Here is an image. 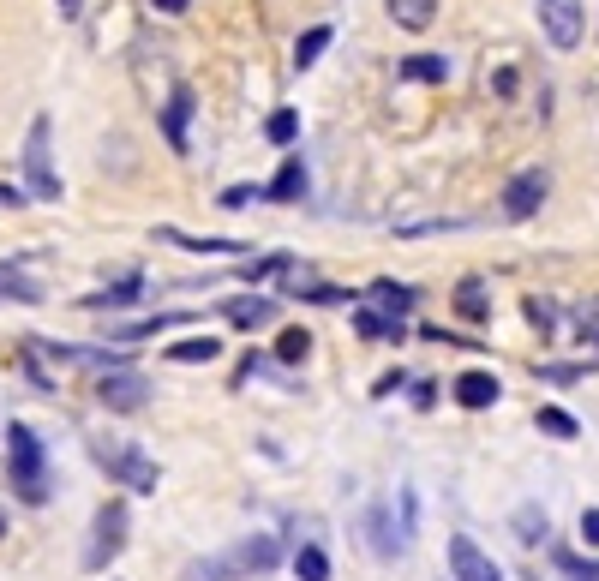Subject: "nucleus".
<instances>
[{
	"label": "nucleus",
	"instance_id": "nucleus-1",
	"mask_svg": "<svg viewBox=\"0 0 599 581\" xmlns=\"http://www.w3.org/2000/svg\"><path fill=\"white\" fill-rule=\"evenodd\" d=\"M6 474H12V492L24 504H48V456H42L36 432L18 420L6 426Z\"/></svg>",
	"mask_w": 599,
	"mask_h": 581
},
{
	"label": "nucleus",
	"instance_id": "nucleus-2",
	"mask_svg": "<svg viewBox=\"0 0 599 581\" xmlns=\"http://www.w3.org/2000/svg\"><path fill=\"white\" fill-rule=\"evenodd\" d=\"M126 522H132L126 498H108V504L96 510V522H90V546H84V570H108V564L126 552Z\"/></svg>",
	"mask_w": 599,
	"mask_h": 581
},
{
	"label": "nucleus",
	"instance_id": "nucleus-3",
	"mask_svg": "<svg viewBox=\"0 0 599 581\" xmlns=\"http://www.w3.org/2000/svg\"><path fill=\"white\" fill-rule=\"evenodd\" d=\"M48 114H36L30 120V138H24V180H30V198H42V204H54L60 198V174H54V162H48Z\"/></svg>",
	"mask_w": 599,
	"mask_h": 581
},
{
	"label": "nucleus",
	"instance_id": "nucleus-4",
	"mask_svg": "<svg viewBox=\"0 0 599 581\" xmlns=\"http://www.w3.org/2000/svg\"><path fill=\"white\" fill-rule=\"evenodd\" d=\"M96 402H102L108 414H138V408L150 402V378L132 372V366H114V372L96 378Z\"/></svg>",
	"mask_w": 599,
	"mask_h": 581
},
{
	"label": "nucleus",
	"instance_id": "nucleus-5",
	"mask_svg": "<svg viewBox=\"0 0 599 581\" xmlns=\"http://www.w3.org/2000/svg\"><path fill=\"white\" fill-rule=\"evenodd\" d=\"M96 462H102V474H114L132 492H156V462L144 450H132V444H96Z\"/></svg>",
	"mask_w": 599,
	"mask_h": 581
},
{
	"label": "nucleus",
	"instance_id": "nucleus-6",
	"mask_svg": "<svg viewBox=\"0 0 599 581\" xmlns=\"http://www.w3.org/2000/svg\"><path fill=\"white\" fill-rule=\"evenodd\" d=\"M540 30H546V42L552 48H582V36H588V6L582 0H540Z\"/></svg>",
	"mask_w": 599,
	"mask_h": 581
},
{
	"label": "nucleus",
	"instance_id": "nucleus-7",
	"mask_svg": "<svg viewBox=\"0 0 599 581\" xmlns=\"http://www.w3.org/2000/svg\"><path fill=\"white\" fill-rule=\"evenodd\" d=\"M546 192H552V174H546V168H522V174L504 186V216H510V222H528V216L546 204Z\"/></svg>",
	"mask_w": 599,
	"mask_h": 581
},
{
	"label": "nucleus",
	"instance_id": "nucleus-8",
	"mask_svg": "<svg viewBox=\"0 0 599 581\" xmlns=\"http://www.w3.org/2000/svg\"><path fill=\"white\" fill-rule=\"evenodd\" d=\"M276 564H282V546H276L270 534H252V540H240L234 552H222L228 581H234V576H264V570H276Z\"/></svg>",
	"mask_w": 599,
	"mask_h": 581
},
{
	"label": "nucleus",
	"instance_id": "nucleus-9",
	"mask_svg": "<svg viewBox=\"0 0 599 581\" xmlns=\"http://www.w3.org/2000/svg\"><path fill=\"white\" fill-rule=\"evenodd\" d=\"M450 576L456 581H504V570H498L468 534H456V540H450Z\"/></svg>",
	"mask_w": 599,
	"mask_h": 581
},
{
	"label": "nucleus",
	"instance_id": "nucleus-10",
	"mask_svg": "<svg viewBox=\"0 0 599 581\" xmlns=\"http://www.w3.org/2000/svg\"><path fill=\"white\" fill-rule=\"evenodd\" d=\"M222 318H228L234 330H264V324H276V300H264V294H234V300H222Z\"/></svg>",
	"mask_w": 599,
	"mask_h": 581
},
{
	"label": "nucleus",
	"instance_id": "nucleus-11",
	"mask_svg": "<svg viewBox=\"0 0 599 581\" xmlns=\"http://www.w3.org/2000/svg\"><path fill=\"white\" fill-rule=\"evenodd\" d=\"M450 396H456V408H468V414H480V408H492L504 390H498V378L492 372H462L456 384H450Z\"/></svg>",
	"mask_w": 599,
	"mask_h": 581
},
{
	"label": "nucleus",
	"instance_id": "nucleus-12",
	"mask_svg": "<svg viewBox=\"0 0 599 581\" xmlns=\"http://www.w3.org/2000/svg\"><path fill=\"white\" fill-rule=\"evenodd\" d=\"M366 534H372V558H384V564L408 546V534H396V522H390V510H384V504H372V510H366Z\"/></svg>",
	"mask_w": 599,
	"mask_h": 581
},
{
	"label": "nucleus",
	"instance_id": "nucleus-13",
	"mask_svg": "<svg viewBox=\"0 0 599 581\" xmlns=\"http://www.w3.org/2000/svg\"><path fill=\"white\" fill-rule=\"evenodd\" d=\"M186 126H192V90H174L168 108H162V138H168V150H186Z\"/></svg>",
	"mask_w": 599,
	"mask_h": 581
},
{
	"label": "nucleus",
	"instance_id": "nucleus-14",
	"mask_svg": "<svg viewBox=\"0 0 599 581\" xmlns=\"http://www.w3.org/2000/svg\"><path fill=\"white\" fill-rule=\"evenodd\" d=\"M456 312H462L468 324H486V318H492V288H486L480 276H462V282H456Z\"/></svg>",
	"mask_w": 599,
	"mask_h": 581
},
{
	"label": "nucleus",
	"instance_id": "nucleus-15",
	"mask_svg": "<svg viewBox=\"0 0 599 581\" xmlns=\"http://www.w3.org/2000/svg\"><path fill=\"white\" fill-rule=\"evenodd\" d=\"M396 78H408V84H444V78H450V60H444V54H408V60L396 66Z\"/></svg>",
	"mask_w": 599,
	"mask_h": 581
},
{
	"label": "nucleus",
	"instance_id": "nucleus-16",
	"mask_svg": "<svg viewBox=\"0 0 599 581\" xmlns=\"http://www.w3.org/2000/svg\"><path fill=\"white\" fill-rule=\"evenodd\" d=\"M264 198H276V204H294V198H306V162H300V156H288V162H282V174L264 186Z\"/></svg>",
	"mask_w": 599,
	"mask_h": 581
},
{
	"label": "nucleus",
	"instance_id": "nucleus-17",
	"mask_svg": "<svg viewBox=\"0 0 599 581\" xmlns=\"http://www.w3.org/2000/svg\"><path fill=\"white\" fill-rule=\"evenodd\" d=\"M384 12L402 24V30H432V18H438V0H384Z\"/></svg>",
	"mask_w": 599,
	"mask_h": 581
},
{
	"label": "nucleus",
	"instance_id": "nucleus-18",
	"mask_svg": "<svg viewBox=\"0 0 599 581\" xmlns=\"http://www.w3.org/2000/svg\"><path fill=\"white\" fill-rule=\"evenodd\" d=\"M138 294H144V282H138V276H120L114 288H102V294H90L84 306H90V312H120V306H132Z\"/></svg>",
	"mask_w": 599,
	"mask_h": 581
},
{
	"label": "nucleus",
	"instance_id": "nucleus-19",
	"mask_svg": "<svg viewBox=\"0 0 599 581\" xmlns=\"http://www.w3.org/2000/svg\"><path fill=\"white\" fill-rule=\"evenodd\" d=\"M216 354H222V342H216V336H186V342H174V348H168V360H174V366H210Z\"/></svg>",
	"mask_w": 599,
	"mask_h": 581
},
{
	"label": "nucleus",
	"instance_id": "nucleus-20",
	"mask_svg": "<svg viewBox=\"0 0 599 581\" xmlns=\"http://www.w3.org/2000/svg\"><path fill=\"white\" fill-rule=\"evenodd\" d=\"M330 42H336V30H330V24H312V30H300V42H294V72H306V66H312V60H318Z\"/></svg>",
	"mask_w": 599,
	"mask_h": 581
},
{
	"label": "nucleus",
	"instance_id": "nucleus-21",
	"mask_svg": "<svg viewBox=\"0 0 599 581\" xmlns=\"http://www.w3.org/2000/svg\"><path fill=\"white\" fill-rule=\"evenodd\" d=\"M372 300H378L384 318H402V312L414 306V288H402V282H372Z\"/></svg>",
	"mask_w": 599,
	"mask_h": 581
},
{
	"label": "nucleus",
	"instance_id": "nucleus-22",
	"mask_svg": "<svg viewBox=\"0 0 599 581\" xmlns=\"http://www.w3.org/2000/svg\"><path fill=\"white\" fill-rule=\"evenodd\" d=\"M156 240L186 246V252H240V240H198V234H180V228H156Z\"/></svg>",
	"mask_w": 599,
	"mask_h": 581
},
{
	"label": "nucleus",
	"instance_id": "nucleus-23",
	"mask_svg": "<svg viewBox=\"0 0 599 581\" xmlns=\"http://www.w3.org/2000/svg\"><path fill=\"white\" fill-rule=\"evenodd\" d=\"M168 324H186V318H180V312H156V318L120 324V330H114V342H144V336H156V330H168Z\"/></svg>",
	"mask_w": 599,
	"mask_h": 581
},
{
	"label": "nucleus",
	"instance_id": "nucleus-24",
	"mask_svg": "<svg viewBox=\"0 0 599 581\" xmlns=\"http://www.w3.org/2000/svg\"><path fill=\"white\" fill-rule=\"evenodd\" d=\"M306 354H312V336H306L300 324H288V330L276 336V360H282V366H300Z\"/></svg>",
	"mask_w": 599,
	"mask_h": 581
},
{
	"label": "nucleus",
	"instance_id": "nucleus-25",
	"mask_svg": "<svg viewBox=\"0 0 599 581\" xmlns=\"http://www.w3.org/2000/svg\"><path fill=\"white\" fill-rule=\"evenodd\" d=\"M264 138H270V144H294V138H300V114H294V108H276V114L264 120Z\"/></svg>",
	"mask_w": 599,
	"mask_h": 581
},
{
	"label": "nucleus",
	"instance_id": "nucleus-26",
	"mask_svg": "<svg viewBox=\"0 0 599 581\" xmlns=\"http://www.w3.org/2000/svg\"><path fill=\"white\" fill-rule=\"evenodd\" d=\"M354 330H360V336H402V318H384V312L360 306V312H354Z\"/></svg>",
	"mask_w": 599,
	"mask_h": 581
},
{
	"label": "nucleus",
	"instance_id": "nucleus-27",
	"mask_svg": "<svg viewBox=\"0 0 599 581\" xmlns=\"http://www.w3.org/2000/svg\"><path fill=\"white\" fill-rule=\"evenodd\" d=\"M516 534H522L528 546H540V540L552 534V522H546V510H534V504H522V510H516Z\"/></svg>",
	"mask_w": 599,
	"mask_h": 581
},
{
	"label": "nucleus",
	"instance_id": "nucleus-28",
	"mask_svg": "<svg viewBox=\"0 0 599 581\" xmlns=\"http://www.w3.org/2000/svg\"><path fill=\"white\" fill-rule=\"evenodd\" d=\"M294 570H300V581H330V558H324V546H300Z\"/></svg>",
	"mask_w": 599,
	"mask_h": 581
},
{
	"label": "nucleus",
	"instance_id": "nucleus-29",
	"mask_svg": "<svg viewBox=\"0 0 599 581\" xmlns=\"http://www.w3.org/2000/svg\"><path fill=\"white\" fill-rule=\"evenodd\" d=\"M522 312H528V324H534L540 336H552V330H558V306H552V300H540V294H528V300H522Z\"/></svg>",
	"mask_w": 599,
	"mask_h": 581
},
{
	"label": "nucleus",
	"instance_id": "nucleus-30",
	"mask_svg": "<svg viewBox=\"0 0 599 581\" xmlns=\"http://www.w3.org/2000/svg\"><path fill=\"white\" fill-rule=\"evenodd\" d=\"M534 420H540V432H546V438H576V432H582V426H576V414H564V408H540Z\"/></svg>",
	"mask_w": 599,
	"mask_h": 581
},
{
	"label": "nucleus",
	"instance_id": "nucleus-31",
	"mask_svg": "<svg viewBox=\"0 0 599 581\" xmlns=\"http://www.w3.org/2000/svg\"><path fill=\"white\" fill-rule=\"evenodd\" d=\"M0 300H24V306H30V300H42V288L24 282L18 270H0Z\"/></svg>",
	"mask_w": 599,
	"mask_h": 581
},
{
	"label": "nucleus",
	"instance_id": "nucleus-32",
	"mask_svg": "<svg viewBox=\"0 0 599 581\" xmlns=\"http://www.w3.org/2000/svg\"><path fill=\"white\" fill-rule=\"evenodd\" d=\"M180 581H228V570H222V558H198V564H186Z\"/></svg>",
	"mask_w": 599,
	"mask_h": 581
},
{
	"label": "nucleus",
	"instance_id": "nucleus-33",
	"mask_svg": "<svg viewBox=\"0 0 599 581\" xmlns=\"http://www.w3.org/2000/svg\"><path fill=\"white\" fill-rule=\"evenodd\" d=\"M252 198H264V192H258V186H228V192H222L228 210H240V204H252Z\"/></svg>",
	"mask_w": 599,
	"mask_h": 581
},
{
	"label": "nucleus",
	"instance_id": "nucleus-34",
	"mask_svg": "<svg viewBox=\"0 0 599 581\" xmlns=\"http://www.w3.org/2000/svg\"><path fill=\"white\" fill-rule=\"evenodd\" d=\"M540 378H546V384H576L582 366H540Z\"/></svg>",
	"mask_w": 599,
	"mask_h": 581
},
{
	"label": "nucleus",
	"instance_id": "nucleus-35",
	"mask_svg": "<svg viewBox=\"0 0 599 581\" xmlns=\"http://www.w3.org/2000/svg\"><path fill=\"white\" fill-rule=\"evenodd\" d=\"M582 540L599 552V510H582Z\"/></svg>",
	"mask_w": 599,
	"mask_h": 581
},
{
	"label": "nucleus",
	"instance_id": "nucleus-36",
	"mask_svg": "<svg viewBox=\"0 0 599 581\" xmlns=\"http://www.w3.org/2000/svg\"><path fill=\"white\" fill-rule=\"evenodd\" d=\"M18 204H24V192H18V186H6V180H0V210H18Z\"/></svg>",
	"mask_w": 599,
	"mask_h": 581
},
{
	"label": "nucleus",
	"instance_id": "nucleus-37",
	"mask_svg": "<svg viewBox=\"0 0 599 581\" xmlns=\"http://www.w3.org/2000/svg\"><path fill=\"white\" fill-rule=\"evenodd\" d=\"M150 6H156V12H186L192 0H150Z\"/></svg>",
	"mask_w": 599,
	"mask_h": 581
},
{
	"label": "nucleus",
	"instance_id": "nucleus-38",
	"mask_svg": "<svg viewBox=\"0 0 599 581\" xmlns=\"http://www.w3.org/2000/svg\"><path fill=\"white\" fill-rule=\"evenodd\" d=\"M60 12H78V0H60Z\"/></svg>",
	"mask_w": 599,
	"mask_h": 581
},
{
	"label": "nucleus",
	"instance_id": "nucleus-39",
	"mask_svg": "<svg viewBox=\"0 0 599 581\" xmlns=\"http://www.w3.org/2000/svg\"><path fill=\"white\" fill-rule=\"evenodd\" d=\"M0 534H6V510H0Z\"/></svg>",
	"mask_w": 599,
	"mask_h": 581
}]
</instances>
